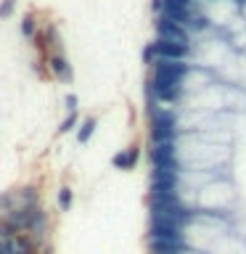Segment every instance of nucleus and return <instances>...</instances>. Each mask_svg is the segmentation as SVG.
Instances as JSON below:
<instances>
[{
  "instance_id": "5",
  "label": "nucleus",
  "mask_w": 246,
  "mask_h": 254,
  "mask_svg": "<svg viewBox=\"0 0 246 254\" xmlns=\"http://www.w3.org/2000/svg\"><path fill=\"white\" fill-rule=\"evenodd\" d=\"M95 125H98V119L95 117H85L82 122H79L77 127V143H87L93 138V132H95Z\"/></svg>"
},
{
  "instance_id": "7",
  "label": "nucleus",
  "mask_w": 246,
  "mask_h": 254,
  "mask_svg": "<svg viewBox=\"0 0 246 254\" xmlns=\"http://www.w3.org/2000/svg\"><path fill=\"white\" fill-rule=\"evenodd\" d=\"M79 125V117H77V111H69L66 114V119H63V122L59 125V132L63 135V132H69V130H74V127Z\"/></svg>"
},
{
  "instance_id": "4",
  "label": "nucleus",
  "mask_w": 246,
  "mask_h": 254,
  "mask_svg": "<svg viewBox=\"0 0 246 254\" xmlns=\"http://www.w3.org/2000/svg\"><path fill=\"white\" fill-rule=\"evenodd\" d=\"M48 69H51L53 77H59L61 82H71V77H74L71 64L66 61V56H63V53H51V56H48Z\"/></svg>"
},
{
  "instance_id": "3",
  "label": "nucleus",
  "mask_w": 246,
  "mask_h": 254,
  "mask_svg": "<svg viewBox=\"0 0 246 254\" xmlns=\"http://www.w3.org/2000/svg\"><path fill=\"white\" fill-rule=\"evenodd\" d=\"M138 162H140V146H127V148L119 151V154L111 156L114 170H122V172L135 170V167H138Z\"/></svg>"
},
{
  "instance_id": "1",
  "label": "nucleus",
  "mask_w": 246,
  "mask_h": 254,
  "mask_svg": "<svg viewBox=\"0 0 246 254\" xmlns=\"http://www.w3.org/2000/svg\"><path fill=\"white\" fill-rule=\"evenodd\" d=\"M230 204H233V188L222 178L209 180L196 193V209H201V212H228Z\"/></svg>"
},
{
  "instance_id": "2",
  "label": "nucleus",
  "mask_w": 246,
  "mask_h": 254,
  "mask_svg": "<svg viewBox=\"0 0 246 254\" xmlns=\"http://www.w3.org/2000/svg\"><path fill=\"white\" fill-rule=\"evenodd\" d=\"M154 29H156V37H162V40H178V43H193V35H190V29L185 27V24L167 19L164 13H159L156 19H154Z\"/></svg>"
},
{
  "instance_id": "12",
  "label": "nucleus",
  "mask_w": 246,
  "mask_h": 254,
  "mask_svg": "<svg viewBox=\"0 0 246 254\" xmlns=\"http://www.w3.org/2000/svg\"><path fill=\"white\" fill-rule=\"evenodd\" d=\"M151 11H154L156 16L164 11V0H151Z\"/></svg>"
},
{
  "instance_id": "8",
  "label": "nucleus",
  "mask_w": 246,
  "mask_h": 254,
  "mask_svg": "<svg viewBox=\"0 0 246 254\" xmlns=\"http://www.w3.org/2000/svg\"><path fill=\"white\" fill-rule=\"evenodd\" d=\"M71 201H74V193H71V188H66V186H63V188L59 190V206H61L63 212H69Z\"/></svg>"
},
{
  "instance_id": "13",
  "label": "nucleus",
  "mask_w": 246,
  "mask_h": 254,
  "mask_svg": "<svg viewBox=\"0 0 246 254\" xmlns=\"http://www.w3.org/2000/svg\"><path fill=\"white\" fill-rule=\"evenodd\" d=\"M238 16H241V21H244V24H246V3H244V5H241V8H238Z\"/></svg>"
},
{
  "instance_id": "6",
  "label": "nucleus",
  "mask_w": 246,
  "mask_h": 254,
  "mask_svg": "<svg viewBox=\"0 0 246 254\" xmlns=\"http://www.w3.org/2000/svg\"><path fill=\"white\" fill-rule=\"evenodd\" d=\"M140 59H143V64H146L148 69H151V66H154V64L159 61V53H156V43H154V40L143 45V51H140Z\"/></svg>"
},
{
  "instance_id": "10",
  "label": "nucleus",
  "mask_w": 246,
  "mask_h": 254,
  "mask_svg": "<svg viewBox=\"0 0 246 254\" xmlns=\"http://www.w3.org/2000/svg\"><path fill=\"white\" fill-rule=\"evenodd\" d=\"M16 8V0H3V5H0V19H8V16L13 13Z\"/></svg>"
},
{
  "instance_id": "9",
  "label": "nucleus",
  "mask_w": 246,
  "mask_h": 254,
  "mask_svg": "<svg viewBox=\"0 0 246 254\" xmlns=\"http://www.w3.org/2000/svg\"><path fill=\"white\" fill-rule=\"evenodd\" d=\"M21 32H24V37H35V16H24Z\"/></svg>"
},
{
  "instance_id": "11",
  "label": "nucleus",
  "mask_w": 246,
  "mask_h": 254,
  "mask_svg": "<svg viewBox=\"0 0 246 254\" xmlns=\"http://www.w3.org/2000/svg\"><path fill=\"white\" fill-rule=\"evenodd\" d=\"M63 103H66V111H77V103H79V101H77L74 93H69L66 98H63Z\"/></svg>"
}]
</instances>
